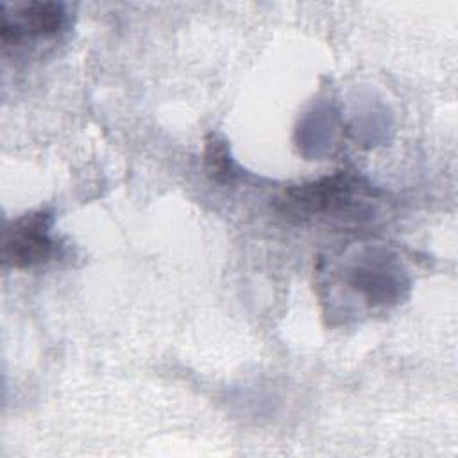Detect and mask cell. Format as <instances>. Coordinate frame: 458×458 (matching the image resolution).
I'll return each instance as SVG.
<instances>
[{
  "mask_svg": "<svg viewBox=\"0 0 458 458\" xmlns=\"http://www.w3.org/2000/svg\"><path fill=\"white\" fill-rule=\"evenodd\" d=\"M361 181L349 172H336L322 179L288 188L277 199V211L290 218H310L345 206L356 191H363Z\"/></svg>",
  "mask_w": 458,
  "mask_h": 458,
  "instance_id": "1",
  "label": "cell"
},
{
  "mask_svg": "<svg viewBox=\"0 0 458 458\" xmlns=\"http://www.w3.org/2000/svg\"><path fill=\"white\" fill-rule=\"evenodd\" d=\"M52 224L54 216L45 209L27 213L11 222L4 231V263L14 268H29L47 261L55 245L50 236Z\"/></svg>",
  "mask_w": 458,
  "mask_h": 458,
  "instance_id": "2",
  "label": "cell"
},
{
  "mask_svg": "<svg viewBox=\"0 0 458 458\" xmlns=\"http://www.w3.org/2000/svg\"><path fill=\"white\" fill-rule=\"evenodd\" d=\"M2 45H18L27 38H52L66 25V9L59 2H29L14 5L13 14L2 7Z\"/></svg>",
  "mask_w": 458,
  "mask_h": 458,
  "instance_id": "3",
  "label": "cell"
},
{
  "mask_svg": "<svg viewBox=\"0 0 458 458\" xmlns=\"http://www.w3.org/2000/svg\"><path fill=\"white\" fill-rule=\"evenodd\" d=\"M204 163L208 168V174L216 182H231L236 175L227 145L222 138L216 134L208 136L206 140V150H204Z\"/></svg>",
  "mask_w": 458,
  "mask_h": 458,
  "instance_id": "4",
  "label": "cell"
}]
</instances>
